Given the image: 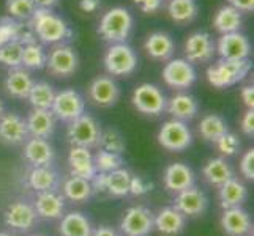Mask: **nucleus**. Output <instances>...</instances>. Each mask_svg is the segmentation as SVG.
<instances>
[{"label":"nucleus","instance_id":"f257e3e1","mask_svg":"<svg viewBox=\"0 0 254 236\" xmlns=\"http://www.w3.org/2000/svg\"><path fill=\"white\" fill-rule=\"evenodd\" d=\"M30 25L35 37L45 45H62L65 40L71 37V30L66 22L46 8H35L30 17Z\"/></svg>","mask_w":254,"mask_h":236},{"label":"nucleus","instance_id":"f03ea898","mask_svg":"<svg viewBox=\"0 0 254 236\" xmlns=\"http://www.w3.org/2000/svg\"><path fill=\"white\" fill-rule=\"evenodd\" d=\"M133 24L134 19L127 8L114 6L101 16L98 33L104 41L111 43V45L125 43L133 30Z\"/></svg>","mask_w":254,"mask_h":236},{"label":"nucleus","instance_id":"7ed1b4c3","mask_svg":"<svg viewBox=\"0 0 254 236\" xmlns=\"http://www.w3.org/2000/svg\"><path fill=\"white\" fill-rule=\"evenodd\" d=\"M251 71V62L247 60H220L207 68V81L215 89L221 90L242 82Z\"/></svg>","mask_w":254,"mask_h":236},{"label":"nucleus","instance_id":"20e7f679","mask_svg":"<svg viewBox=\"0 0 254 236\" xmlns=\"http://www.w3.org/2000/svg\"><path fill=\"white\" fill-rule=\"evenodd\" d=\"M103 63L111 76L127 77L136 71L137 55L134 49L127 43H116V45H111L106 50Z\"/></svg>","mask_w":254,"mask_h":236},{"label":"nucleus","instance_id":"39448f33","mask_svg":"<svg viewBox=\"0 0 254 236\" xmlns=\"http://www.w3.org/2000/svg\"><path fill=\"white\" fill-rule=\"evenodd\" d=\"M101 136V128L93 117L82 113L81 117L69 121L68 126V141L73 146L93 148L98 146Z\"/></svg>","mask_w":254,"mask_h":236},{"label":"nucleus","instance_id":"423d86ee","mask_svg":"<svg viewBox=\"0 0 254 236\" xmlns=\"http://www.w3.org/2000/svg\"><path fill=\"white\" fill-rule=\"evenodd\" d=\"M166 96L164 93L153 84H141L136 87L133 96H131V102L137 112L144 113V115L158 117L166 110Z\"/></svg>","mask_w":254,"mask_h":236},{"label":"nucleus","instance_id":"0eeeda50","mask_svg":"<svg viewBox=\"0 0 254 236\" xmlns=\"http://www.w3.org/2000/svg\"><path fill=\"white\" fill-rule=\"evenodd\" d=\"M131 173L125 169H116L109 173H95L90 180L93 192H108L112 197H125L129 194Z\"/></svg>","mask_w":254,"mask_h":236},{"label":"nucleus","instance_id":"6e6552de","mask_svg":"<svg viewBox=\"0 0 254 236\" xmlns=\"http://www.w3.org/2000/svg\"><path fill=\"white\" fill-rule=\"evenodd\" d=\"M158 143L169 151H183L192 143V134L185 121L174 118L160 128Z\"/></svg>","mask_w":254,"mask_h":236},{"label":"nucleus","instance_id":"1a4fd4ad","mask_svg":"<svg viewBox=\"0 0 254 236\" xmlns=\"http://www.w3.org/2000/svg\"><path fill=\"white\" fill-rule=\"evenodd\" d=\"M51 112L54 113V117L62 121H73L77 117H81L85 113V101L81 96L79 92L73 89L60 90L56 92V98L52 102Z\"/></svg>","mask_w":254,"mask_h":236},{"label":"nucleus","instance_id":"9d476101","mask_svg":"<svg viewBox=\"0 0 254 236\" xmlns=\"http://www.w3.org/2000/svg\"><path fill=\"white\" fill-rule=\"evenodd\" d=\"M196 69L185 58H172L163 68V81L175 90H185L196 82Z\"/></svg>","mask_w":254,"mask_h":236},{"label":"nucleus","instance_id":"9b49d317","mask_svg":"<svg viewBox=\"0 0 254 236\" xmlns=\"http://www.w3.org/2000/svg\"><path fill=\"white\" fill-rule=\"evenodd\" d=\"M120 229L127 236H148L155 229V217L145 206H133L125 213Z\"/></svg>","mask_w":254,"mask_h":236},{"label":"nucleus","instance_id":"f8f14e48","mask_svg":"<svg viewBox=\"0 0 254 236\" xmlns=\"http://www.w3.org/2000/svg\"><path fill=\"white\" fill-rule=\"evenodd\" d=\"M79 58L74 49L65 45H59L52 49L46 58L48 71L56 77H68L76 73Z\"/></svg>","mask_w":254,"mask_h":236},{"label":"nucleus","instance_id":"ddd939ff","mask_svg":"<svg viewBox=\"0 0 254 236\" xmlns=\"http://www.w3.org/2000/svg\"><path fill=\"white\" fill-rule=\"evenodd\" d=\"M216 52L212 35L207 32H192L185 41V60L190 63H207Z\"/></svg>","mask_w":254,"mask_h":236},{"label":"nucleus","instance_id":"4468645a","mask_svg":"<svg viewBox=\"0 0 254 236\" xmlns=\"http://www.w3.org/2000/svg\"><path fill=\"white\" fill-rule=\"evenodd\" d=\"M215 47L221 60H247L251 52L248 38L240 32L221 35Z\"/></svg>","mask_w":254,"mask_h":236},{"label":"nucleus","instance_id":"2eb2a0df","mask_svg":"<svg viewBox=\"0 0 254 236\" xmlns=\"http://www.w3.org/2000/svg\"><path fill=\"white\" fill-rule=\"evenodd\" d=\"M120 89L117 82L109 76L95 77L89 87V98L100 107H111L119 101Z\"/></svg>","mask_w":254,"mask_h":236},{"label":"nucleus","instance_id":"dca6fc26","mask_svg":"<svg viewBox=\"0 0 254 236\" xmlns=\"http://www.w3.org/2000/svg\"><path fill=\"white\" fill-rule=\"evenodd\" d=\"M29 131L25 120L17 113H3L0 117V141L8 145H19L27 141Z\"/></svg>","mask_w":254,"mask_h":236},{"label":"nucleus","instance_id":"f3484780","mask_svg":"<svg viewBox=\"0 0 254 236\" xmlns=\"http://www.w3.org/2000/svg\"><path fill=\"white\" fill-rule=\"evenodd\" d=\"M175 209L183 216H197L202 214L207 208V197L202 190L196 189L194 186H191L185 190L177 192V197H175Z\"/></svg>","mask_w":254,"mask_h":236},{"label":"nucleus","instance_id":"a211bd4d","mask_svg":"<svg viewBox=\"0 0 254 236\" xmlns=\"http://www.w3.org/2000/svg\"><path fill=\"white\" fill-rule=\"evenodd\" d=\"M68 164L69 170H71V177H79L90 181L96 173L90 148L73 146L68 154Z\"/></svg>","mask_w":254,"mask_h":236},{"label":"nucleus","instance_id":"6ab92c4d","mask_svg":"<svg viewBox=\"0 0 254 236\" xmlns=\"http://www.w3.org/2000/svg\"><path fill=\"white\" fill-rule=\"evenodd\" d=\"M35 219H37L35 208L24 202H16L8 206V209L5 211V224L14 230L25 232L32 229Z\"/></svg>","mask_w":254,"mask_h":236},{"label":"nucleus","instance_id":"aec40b11","mask_svg":"<svg viewBox=\"0 0 254 236\" xmlns=\"http://www.w3.org/2000/svg\"><path fill=\"white\" fill-rule=\"evenodd\" d=\"M144 49L150 58L164 62V60H169L174 55L175 43L171 38V35H168L166 32H153L147 37L144 43Z\"/></svg>","mask_w":254,"mask_h":236},{"label":"nucleus","instance_id":"412c9836","mask_svg":"<svg viewBox=\"0 0 254 236\" xmlns=\"http://www.w3.org/2000/svg\"><path fill=\"white\" fill-rule=\"evenodd\" d=\"M166 110H168L175 120L188 121L196 117L199 110V104L192 94L177 93L166 101Z\"/></svg>","mask_w":254,"mask_h":236},{"label":"nucleus","instance_id":"4be33fe9","mask_svg":"<svg viewBox=\"0 0 254 236\" xmlns=\"http://www.w3.org/2000/svg\"><path fill=\"white\" fill-rule=\"evenodd\" d=\"M25 125H27V131L32 137L48 139L56 129V117L51 110L33 109L25 120Z\"/></svg>","mask_w":254,"mask_h":236},{"label":"nucleus","instance_id":"5701e85b","mask_svg":"<svg viewBox=\"0 0 254 236\" xmlns=\"http://www.w3.org/2000/svg\"><path fill=\"white\" fill-rule=\"evenodd\" d=\"M164 185L172 192L185 190L194 186V173L187 164L175 162L171 164L164 172Z\"/></svg>","mask_w":254,"mask_h":236},{"label":"nucleus","instance_id":"b1692460","mask_svg":"<svg viewBox=\"0 0 254 236\" xmlns=\"http://www.w3.org/2000/svg\"><path fill=\"white\" fill-rule=\"evenodd\" d=\"M33 79L27 69L11 68L5 79V90L6 93L17 99H25L33 87Z\"/></svg>","mask_w":254,"mask_h":236},{"label":"nucleus","instance_id":"393cba45","mask_svg":"<svg viewBox=\"0 0 254 236\" xmlns=\"http://www.w3.org/2000/svg\"><path fill=\"white\" fill-rule=\"evenodd\" d=\"M221 227L224 233L229 236H243L251 229V219L248 213L240 206L227 208L224 209V214L221 217Z\"/></svg>","mask_w":254,"mask_h":236},{"label":"nucleus","instance_id":"a878e982","mask_svg":"<svg viewBox=\"0 0 254 236\" xmlns=\"http://www.w3.org/2000/svg\"><path fill=\"white\" fill-rule=\"evenodd\" d=\"M25 159H27L33 167H41V165H49L54 159V150L46 139L33 137L27 141L24 148Z\"/></svg>","mask_w":254,"mask_h":236},{"label":"nucleus","instance_id":"bb28decb","mask_svg":"<svg viewBox=\"0 0 254 236\" xmlns=\"http://www.w3.org/2000/svg\"><path fill=\"white\" fill-rule=\"evenodd\" d=\"M155 229L166 236L179 235L185 229V216L174 206L163 208L155 217Z\"/></svg>","mask_w":254,"mask_h":236},{"label":"nucleus","instance_id":"cd10ccee","mask_svg":"<svg viewBox=\"0 0 254 236\" xmlns=\"http://www.w3.org/2000/svg\"><path fill=\"white\" fill-rule=\"evenodd\" d=\"M64 198L54 190L40 192L35 202V213L43 219H57L64 214Z\"/></svg>","mask_w":254,"mask_h":236},{"label":"nucleus","instance_id":"c85d7f7f","mask_svg":"<svg viewBox=\"0 0 254 236\" xmlns=\"http://www.w3.org/2000/svg\"><path fill=\"white\" fill-rule=\"evenodd\" d=\"M248 195V189L242 181L235 180L234 177L227 180L220 186V203L224 209L242 206Z\"/></svg>","mask_w":254,"mask_h":236},{"label":"nucleus","instance_id":"c756f323","mask_svg":"<svg viewBox=\"0 0 254 236\" xmlns=\"http://www.w3.org/2000/svg\"><path fill=\"white\" fill-rule=\"evenodd\" d=\"M213 25L221 35L239 32L242 27V13L231 5H224L215 13Z\"/></svg>","mask_w":254,"mask_h":236},{"label":"nucleus","instance_id":"7c9ffc66","mask_svg":"<svg viewBox=\"0 0 254 236\" xmlns=\"http://www.w3.org/2000/svg\"><path fill=\"white\" fill-rule=\"evenodd\" d=\"M92 224L81 213H69L60 222V235L62 236H90Z\"/></svg>","mask_w":254,"mask_h":236},{"label":"nucleus","instance_id":"2f4dec72","mask_svg":"<svg viewBox=\"0 0 254 236\" xmlns=\"http://www.w3.org/2000/svg\"><path fill=\"white\" fill-rule=\"evenodd\" d=\"M199 6L196 0H169L168 14L177 24H188L196 19Z\"/></svg>","mask_w":254,"mask_h":236},{"label":"nucleus","instance_id":"473e14b6","mask_svg":"<svg viewBox=\"0 0 254 236\" xmlns=\"http://www.w3.org/2000/svg\"><path fill=\"white\" fill-rule=\"evenodd\" d=\"M204 177L210 183V185L220 188L223 183L232 178V169L231 165L227 164L223 157H215V159H210L204 165Z\"/></svg>","mask_w":254,"mask_h":236},{"label":"nucleus","instance_id":"72a5a7b5","mask_svg":"<svg viewBox=\"0 0 254 236\" xmlns=\"http://www.w3.org/2000/svg\"><path fill=\"white\" fill-rule=\"evenodd\" d=\"M54 98H56V90L48 82H35L27 96V99L33 109H45V110H51Z\"/></svg>","mask_w":254,"mask_h":236},{"label":"nucleus","instance_id":"f704fd0d","mask_svg":"<svg viewBox=\"0 0 254 236\" xmlns=\"http://www.w3.org/2000/svg\"><path fill=\"white\" fill-rule=\"evenodd\" d=\"M227 123L226 120L220 115H215V113H210L205 115L199 123V134L202 136L204 141L207 142H216L224 133H227Z\"/></svg>","mask_w":254,"mask_h":236},{"label":"nucleus","instance_id":"c9c22d12","mask_svg":"<svg viewBox=\"0 0 254 236\" xmlns=\"http://www.w3.org/2000/svg\"><path fill=\"white\" fill-rule=\"evenodd\" d=\"M29 186L38 192L54 190L57 186V173L49 169V165L33 167V170L29 173Z\"/></svg>","mask_w":254,"mask_h":236},{"label":"nucleus","instance_id":"e433bc0d","mask_svg":"<svg viewBox=\"0 0 254 236\" xmlns=\"http://www.w3.org/2000/svg\"><path fill=\"white\" fill-rule=\"evenodd\" d=\"M64 192L66 198H69L71 202L82 203L85 200H89L92 195V185L89 180H84L79 177H71L65 181L64 185Z\"/></svg>","mask_w":254,"mask_h":236},{"label":"nucleus","instance_id":"4c0bfd02","mask_svg":"<svg viewBox=\"0 0 254 236\" xmlns=\"http://www.w3.org/2000/svg\"><path fill=\"white\" fill-rule=\"evenodd\" d=\"M46 58H48V54L45 47H43L40 43L33 41L30 45L24 46L21 65L25 69H43V68H46Z\"/></svg>","mask_w":254,"mask_h":236},{"label":"nucleus","instance_id":"58836bf2","mask_svg":"<svg viewBox=\"0 0 254 236\" xmlns=\"http://www.w3.org/2000/svg\"><path fill=\"white\" fill-rule=\"evenodd\" d=\"M6 13L10 17L16 21H30V17L35 11V3L33 0H6L5 3Z\"/></svg>","mask_w":254,"mask_h":236},{"label":"nucleus","instance_id":"ea45409f","mask_svg":"<svg viewBox=\"0 0 254 236\" xmlns=\"http://www.w3.org/2000/svg\"><path fill=\"white\" fill-rule=\"evenodd\" d=\"M98 146H101V150H106L111 153H116V154H122L125 151V141L122 134L119 131L108 128L101 131V136H100V142Z\"/></svg>","mask_w":254,"mask_h":236},{"label":"nucleus","instance_id":"a19ab883","mask_svg":"<svg viewBox=\"0 0 254 236\" xmlns=\"http://www.w3.org/2000/svg\"><path fill=\"white\" fill-rule=\"evenodd\" d=\"M22 49L24 45L17 41L6 43V45L0 46V63L8 68H19L22 62Z\"/></svg>","mask_w":254,"mask_h":236},{"label":"nucleus","instance_id":"79ce46f5","mask_svg":"<svg viewBox=\"0 0 254 236\" xmlns=\"http://www.w3.org/2000/svg\"><path fill=\"white\" fill-rule=\"evenodd\" d=\"M93 164H95V169L96 172L100 173H109L116 169H120L124 161H122L120 154L116 153H111L106 150H100L93 156Z\"/></svg>","mask_w":254,"mask_h":236},{"label":"nucleus","instance_id":"37998d69","mask_svg":"<svg viewBox=\"0 0 254 236\" xmlns=\"http://www.w3.org/2000/svg\"><path fill=\"white\" fill-rule=\"evenodd\" d=\"M216 148H218V151H220L221 154L224 156H234L235 153H237L240 150V141H239V137L232 134V133H224L218 141L215 142Z\"/></svg>","mask_w":254,"mask_h":236},{"label":"nucleus","instance_id":"c03bdc74","mask_svg":"<svg viewBox=\"0 0 254 236\" xmlns=\"http://www.w3.org/2000/svg\"><path fill=\"white\" fill-rule=\"evenodd\" d=\"M153 185L152 183H147L142 177H133L131 175V181H129V194L133 195H144L148 190H152Z\"/></svg>","mask_w":254,"mask_h":236},{"label":"nucleus","instance_id":"a18cd8bd","mask_svg":"<svg viewBox=\"0 0 254 236\" xmlns=\"http://www.w3.org/2000/svg\"><path fill=\"white\" fill-rule=\"evenodd\" d=\"M240 172L247 180H254V150H248L243 154L240 162Z\"/></svg>","mask_w":254,"mask_h":236},{"label":"nucleus","instance_id":"49530a36","mask_svg":"<svg viewBox=\"0 0 254 236\" xmlns=\"http://www.w3.org/2000/svg\"><path fill=\"white\" fill-rule=\"evenodd\" d=\"M136 6L145 14H153L163 6V0H134Z\"/></svg>","mask_w":254,"mask_h":236},{"label":"nucleus","instance_id":"de8ad7c7","mask_svg":"<svg viewBox=\"0 0 254 236\" xmlns=\"http://www.w3.org/2000/svg\"><path fill=\"white\" fill-rule=\"evenodd\" d=\"M242 131L245 136L253 137V134H254V112H253V109H248L245 112V115L242 118Z\"/></svg>","mask_w":254,"mask_h":236},{"label":"nucleus","instance_id":"09e8293b","mask_svg":"<svg viewBox=\"0 0 254 236\" xmlns=\"http://www.w3.org/2000/svg\"><path fill=\"white\" fill-rule=\"evenodd\" d=\"M227 2L240 13H251L254 10V0H227Z\"/></svg>","mask_w":254,"mask_h":236},{"label":"nucleus","instance_id":"8fccbe9b","mask_svg":"<svg viewBox=\"0 0 254 236\" xmlns=\"http://www.w3.org/2000/svg\"><path fill=\"white\" fill-rule=\"evenodd\" d=\"M240 96H242V101H243L245 106H247V109L254 107V89H253V85L243 87L242 92H240Z\"/></svg>","mask_w":254,"mask_h":236},{"label":"nucleus","instance_id":"3c124183","mask_svg":"<svg viewBox=\"0 0 254 236\" xmlns=\"http://www.w3.org/2000/svg\"><path fill=\"white\" fill-rule=\"evenodd\" d=\"M101 6V0H79V8L84 13H95Z\"/></svg>","mask_w":254,"mask_h":236},{"label":"nucleus","instance_id":"603ef678","mask_svg":"<svg viewBox=\"0 0 254 236\" xmlns=\"http://www.w3.org/2000/svg\"><path fill=\"white\" fill-rule=\"evenodd\" d=\"M90 236H119V235H117L116 230L111 229V227H106V225H104V227H100V229L93 230Z\"/></svg>","mask_w":254,"mask_h":236},{"label":"nucleus","instance_id":"864d4df0","mask_svg":"<svg viewBox=\"0 0 254 236\" xmlns=\"http://www.w3.org/2000/svg\"><path fill=\"white\" fill-rule=\"evenodd\" d=\"M33 3L37 8H46V10H51V8H54L59 0H33Z\"/></svg>","mask_w":254,"mask_h":236},{"label":"nucleus","instance_id":"5fc2aeb1","mask_svg":"<svg viewBox=\"0 0 254 236\" xmlns=\"http://www.w3.org/2000/svg\"><path fill=\"white\" fill-rule=\"evenodd\" d=\"M3 110H5V107H3V102H2V99H0V117L3 115Z\"/></svg>","mask_w":254,"mask_h":236},{"label":"nucleus","instance_id":"6e6d98bb","mask_svg":"<svg viewBox=\"0 0 254 236\" xmlns=\"http://www.w3.org/2000/svg\"><path fill=\"white\" fill-rule=\"evenodd\" d=\"M0 236H13V235H10V233H0Z\"/></svg>","mask_w":254,"mask_h":236},{"label":"nucleus","instance_id":"4d7b16f0","mask_svg":"<svg viewBox=\"0 0 254 236\" xmlns=\"http://www.w3.org/2000/svg\"><path fill=\"white\" fill-rule=\"evenodd\" d=\"M32 236H41V235H32Z\"/></svg>","mask_w":254,"mask_h":236}]
</instances>
